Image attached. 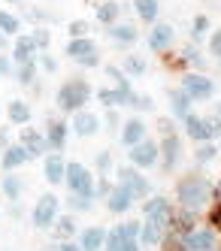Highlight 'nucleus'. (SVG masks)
Listing matches in <instances>:
<instances>
[{
    "label": "nucleus",
    "mask_w": 221,
    "mask_h": 251,
    "mask_svg": "<svg viewBox=\"0 0 221 251\" xmlns=\"http://www.w3.org/2000/svg\"><path fill=\"white\" fill-rule=\"evenodd\" d=\"M115 178H118L115 185H121L127 194L134 197V200H145V197L152 194V185H149V178H145V176H142L137 167H131V164H127V167H118Z\"/></svg>",
    "instance_id": "5"
},
{
    "label": "nucleus",
    "mask_w": 221,
    "mask_h": 251,
    "mask_svg": "<svg viewBox=\"0 0 221 251\" xmlns=\"http://www.w3.org/2000/svg\"><path fill=\"white\" fill-rule=\"evenodd\" d=\"M215 251H221V245H218V248H215Z\"/></svg>",
    "instance_id": "62"
},
{
    "label": "nucleus",
    "mask_w": 221,
    "mask_h": 251,
    "mask_svg": "<svg viewBox=\"0 0 221 251\" xmlns=\"http://www.w3.org/2000/svg\"><path fill=\"white\" fill-rule=\"evenodd\" d=\"M167 100H170V118H182V121H185V118L194 112V100L182 91V88L167 91Z\"/></svg>",
    "instance_id": "18"
},
{
    "label": "nucleus",
    "mask_w": 221,
    "mask_h": 251,
    "mask_svg": "<svg viewBox=\"0 0 221 251\" xmlns=\"http://www.w3.org/2000/svg\"><path fill=\"white\" fill-rule=\"evenodd\" d=\"M221 245V233L209 224H197L191 233H185V251H215Z\"/></svg>",
    "instance_id": "8"
},
{
    "label": "nucleus",
    "mask_w": 221,
    "mask_h": 251,
    "mask_svg": "<svg viewBox=\"0 0 221 251\" xmlns=\"http://www.w3.org/2000/svg\"><path fill=\"white\" fill-rule=\"evenodd\" d=\"M94 97V88L88 85L85 76H70L67 82H61L58 94H55V106H58L61 115H73L88 106V100Z\"/></svg>",
    "instance_id": "2"
},
{
    "label": "nucleus",
    "mask_w": 221,
    "mask_h": 251,
    "mask_svg": "<svg viewBox=\"0 0 221 251\" xmlns=\"http://www.w3.org/2000/svg\"><path fill=\"white\" fill-rule=\"evenodd\" d=\"M124 251H142V245H139V242H127Z\"/></svg>",
    "instance_id": "56"
},
{
    "label": "nucleus",
    "mask_w": 221,
    "mask_h": 251,
    "mask_svg": "<svg viewBox=\"0 0 221 251\" xmlns=\"http://www.w3.org/2000/svg\"><path fill=\"white\" fill-rule=\"evenodd\" d=\"M43 173L49 178V185H64V173H67V160L55 151V154H46L43 157Z\"/></svg>",
    "instance_id": "22"
},
{
    "label": "nucleus",
    "mask_w": 221,
    "mask_h": 251,
    "mask_svg": "<svg viewBox=\"0 0 221 251\" xmlns=\"http://www.w3.org/2000/svg\"><path fill=\"white\" fill-rule=\"evenodd\" d=\"M103 203H106V209L112 212V215H127V212L134 209V203H137V200H134V197L127 194L121 185H115V188H112V194H109Z\"/></svg>",
    "instance_id": "21"
},
{
    "label": "nucleus",
    "mask_w": 221,
    "mask_h": 251,
    "mask_svg": "<svg viewBox=\"0 0 221 251\" xmlns=\"http://www.w3.org/2000/svg\"><path fill=\"white\" fill-rule=\"evenodd\" d=\"M0 191H3L6 200H18V197L25 194V178L18 176V173H3V178H0Z\"/></svg>",
    "instance_id": "29"
},
{
    "label": "nucleus",
    "mask_w": 221,
    "mask_h": 251,
    "mask_svg": "<svg viewBox=\"0 0 221 251\" xmlns=\"http://www.w3.org/2000/svg\"><path fill=\"white\" fill-rule=\"evenodd\" d=\"M94 15H97V25L112 27V25L121 22V3H118V0H100L97 9H94Z\"/></svg>",
    "instance_id": "26"
},
{
    "label": "nucleus",
    "mask_w": 221,
    "mask_h": 251,
    "mask_svg": "<svg viewBox=\"0 0 221 251\" xmlns=\"http://www.w3.org/2000/svg\"><path fill=\"white\" fill-rule=\"evenodd\" d=\"M103 70H106V76L115 82V88H118V91H127V94H134V88H131V79H127V76L121 73V67H115V64H106Z\"/></svg>",
    "instance_id": "37"
},
{
    "label": "nucleus",
    "mask_w": 221,
    "mask_h": 251,
    "mask_svg": "<svg viewBox=\"0 0 221 251\" xmlns=\"http://www.w3.org/2000/svg\"><path fill=\"white\" fill-rule=\"evenodd\" d=\"M103 127V118L97 112H88V109H79L70 115V133L79 136V139H91L94 133H100Z\"/></svg>",
    "instance_id": "11"
},
{
    "label": "nucleus",
    "mask_w": 221,
    "mask_h": 251,
    "mask_svg": "<svg viewBox=\"0 0 221 251\" xmlns=\"http://www.w3.org/2000/svg\"><path fill=\"white\" fill-rule=\"evenodd\" d=\"M161 251H185V236L176 230H167V236H164V242L158 245Z\"/></svg>",
    "instance_id": "41"
},
{
    "label": "nucleus",
    "mask_w": 221,
    "mask_h": 251,
    "mask_svg": "<svg viewBox=\"0 0 221 251\" xmlns=\"http://www.w3.org/2000/svg\"><path fill=\"white\" fill-rule=\"evenodd\" d=\"M173 212H176V203H170L164 194H149V197L142 200V218L161 221L164 227H170V221H173Z\"/></svg>",
    "instance_id": "10"
},
{
    "label": "nucleus",
    "mask_w": 221,
    "mask_h": 251,
    "mask_svg": "<svg viewBox=\"0 0 221 251\" xmlns=\"http://www.w3.org/2000/svg\"><path fill=\"white\" fill-rule=\"evenodd\" d=\"M58 209H61V200L55 194H43L40 200L33 203V212H30V221L36 230H49L55 221H58Z\"/></svg>",
    "instance_id": "7"
},
{
    "label": "nucleus",
    "mask_w": 221,
    "mask_h": 251,
    "mask_svg": "<svg viewBox=\"0 0 221 251\" xmlns=\"http://www.w3.org/2000/svg\"><path fill=\"white\" fill-rule=\"evenodd\" d=\"M28 160H30V154L18 146V142H9V146L3 149V154H0V170H3V173H15L18 167H25Z\"/></svg>",
    "instance_id": "17"
},
{
    "label": "nucleus",
    "mask_w": 221,
    "mask_h": 251,
    "mask_svg": "<svg viewBox=\"0 0 221 251\" xmlns=\"http://www.w3.org/2000/svg\"><path fill=\"white\" fill-rule=\"evenodd\" d=\"M203 121H206L209 136H212V139H221V115H218V112H212V115H203Z\"/></svg>",
    "instance_id": "47"
},
{
    "label": "nucleus",
    "mask_w": 221,
    "mask_h": 251,
    "mask_svg": "<svg viewBox=\"0 0 221 251\" xmlns=\"http://www.w3.org/2000/svg\"><path fill=\"white\" fill-rule=\"evenodd\" d=\"M145 46H149L155 55H167V51L176 46V27L170 22H155L152 30L145 33Z\"/></svg>",
    "instance_id": "9"
},
{
    "label": "nucleus",
    "mask_w": 221,
    "mask_h": 251,
    "mask_svg": "<svg viewBox=\"0 0 221 251\" xmlns=\"http://www.w3.org/2000/svg\"><path fill=\"white\" fill-rule=\"evenodd\" d=\"M67 33H70V40H82V37H91V22H88V19H76V22H70Z\"/></svg>",
    "instance_id": "42"
},
{
    "label": "nucleus",
    "mask_w": 221,
    "mask_h": 251,
    "mask_svg": "<svg viewBox=\"0 0 221 251\" xmlns=\"http://www.w3.org/2000/svg\"><path fill=\"white\" fill-rule=\"evenodd\" d=\"M124 245H127V242L118 236L115 230H109V233H106V245H103V251H124Z\"/></svg>",
    "instance_id": "51"
},
{
    "label": "nucleus",
    "mask_w": 221,
    "mask_h": 251,
    "mask_svg": "<svg viewBox=\"0 0 221 251\" xmlns=\"http://www.w3.org/2000/svg\"><path fill=\"white\" fill-rule=\"evenodd\" d=\"M145 70H149V64H145V58L142 55H124L121 58V73L124 76H134V79H139V76H145Z\"/></svg>",
    "instance_id": "33"
},
{
    "label": "nucleus",
    "mask_w": 221,
    "mask_h": 251,
    "mask_svg": "<svg viewBox=\"0 0 221 251\" xmlns=\"http://www.w3.org/2000/svg\"><path fill=\"white\" fill-rule=\"evenodd\" d=\"M215 112H218V115H221V100H218V106H215Z\"/></svg>",
    "instance_id": "60"
},
{
    "label": "nucleus",
    "mask_w": 221,
    "mask_h": 251,
    "mask_svg": "<svg viewBox=\"0 0 221 251\" xmlns=\"http://www.w3.org/2000/svg\"><path fill=\"white\" fill-rule=\"evenodd\" d=\"M18 146H22V149L30 154V160L46 157V154H49L46 133H43V130H36V127H30V124H25V127L18 130Z\"/></svg>",
    "instance_id": "12"
},
{
    "label": "nucleus",
    "mask_w": 221,
    "mask_h": 251,
    "mask_svg": "<svg viewBox=\"0 0 221 251\" xmlns=\"http://www.w3.org/2000/svg\"><path fill=\"white\" fill-rule=\"evenodd\" d=\"M61 251H82V248H79L76 242H73V239H70V242H61Z\"/></svg>",
    "instance_id": "55"
},
{
    "label": "nucleus",
    "mask_w": 221,
    "mask_h": 251,
    "mask_svg": "<svg viewBox=\"0 0 221 251\" xmlns=\"http://www.w3.org/2000/svg\"><path fill=\"white\" fill-rule=\"evenodd\" d=\"M36 46L30 40V33H18V37L12 40V64L22 67V64H36Z\"/></svg>",
    "instance_id": "15"
},
{
    "label": "nucleus",
    "mask_w": 221,
    "mask_h": 251,
    "mask_svg": "<svg viewBox=\"0 0 221 251\" xmlns=\"http://www.w3.org/2000/svg\"><path fill=\"white\" fill-rule=\"evenodd\" d=\"M155 127H158V133H161V136H173V133H179V130H176V121H173V118H167V115H161V118L155 121Z\"/></svg>",
    "instance_id": "50"
},
{
    "label": "nucleus",
    "mask_w": 221,
    "mask_h": 251,
    "mask_svg": "<svg viewBox=\"0 0 221 251\" xmlns=\"http://www.w3.org/2000/svg\"><path fill=\"white\" fill-rule=\"evenodd\" d=\"M139 227H142V221H121V224L112 227V230L118 233L124 242H139Z\"/></svg>",
    "instance_id": "38"
},
{
    "label": "nucleus",
    "mask_w": 221,
    "mask_h": 251,
    "mask_svg": "<svg viewBox=\"0 0 221 251\" xmlns=\"http://www.w3.org/2000/svg\"><path fill=\"white\" fill-rule=\"evenodd\" d=\"M215 157H218V146H215V142H200V146L194 149V164H197V167L212 164Z\"/></svg>",
    "instance_id": "35"
},
{
    "label": "nucleus",
    "mask_w": 221,
    "mask_h": 251,
    "mask_svg": "<svg viewBox=\"0 0 221 251\" xmlns=\"http://www.w3.org/2000/svg\"><path fill=\"white\" fill-rule=\"evenodd\" d=\"M97 100L106 106V109H118V106H127V103H131V94H127V91H118V88H100V91H97Z\"/></svg>",
    "instance_id": "31"
},
{
    "label": "nucleus",
    "mask_w": 221,
    "mask_h": 251,
    "mask_svg": "<svg viewBox=\"0 0 221 251\" xmlns=\"http://www.w3.org/2000/svg\"><path fill=\"white\" fill-rule=\"evenodd\" d=\"M18 30H22V19L12 15L9 9H0V33L9 40V37H18Z\"/></svg>",
    "instance_id": "34"
},
{
    "label": "nucleus",
    "mask_w": 221,
    "mask_h": 251,
    "mask_svg": "<svg viewBox=\"0 0 221 251\" xmlns=\"http://www.w3.org/2000/svg\"><path fill=\"white\" fill-rule=\"evenodd\" d=\"M15 82L22 85V88H30L36 82V64H22V67H15Z\"/></svg>",
    "instance_id": "40"
},
{
    "label": "nucleus",
    "mask_w": 221,
    "mask_h": 251,
    "mask_svg": "<svg viewBox=\"0 0 221 251\" xmlns=\"http://www.w3.org/2000/svg\"><path fill=\"white\" fill-rule=\"evenodd\" d=\"M3 3H22V0H3Z\"/></svg>",
    "instance_id": "61"
},
{
    "label": "nucleus",
    "mask_w": 221,
    "mask_h": 251,
    "mask_svg": "<svg viewBox=\"0 0 221 251\" xmlns=\"http://www.w3.org/2000/svg\"><path fill=\"white\" fill-rule=\"evenodd\" d=\"M103 124L115 130V127H118V109H109V112H106V118H103Z\"/></svg>",
    "instance_id": "54"
},
{
    "label": "nucleus",
    "mask_w": 221,
    "mask_h": 251,
    "mask_svg": "<svg viewBox=\"0 0 221 251\" xmlns=\"http://www.w3.org/2000/svg\"><path fill=\"white\" fill-rule=\"evenodd\" d=\"M134 12L142 25H155L158 22V12H161V3L158 0H134Z\"/></svg>",
    "instance_id": "32"
},
{
    "label": "nucleus",
    "mask_w": 221,
    "mask_h": 251,
    "mask_svg": "<svg viewBox=\"0 0 221 251\" xmlns=\"http://www.w3.org/2000/svg\"><path fill=\"white\" fill-rule=\"evenodd\" d=\"M6 49V37H3V33H0V51H3Z\"/></svg>",
    "instance_id": "59"
},
{
    "label": "nucleus",
    "mask_w": 221,
    "mask_h": 251,
    "mask_svg": "<svg viewBox=\"0 0 221 251\" xmlns=\"http://www.w3.org/2000/svg\"><path fill=\"white\" fill-rule=\"evenodd\" d=\"M64 185H67V191H70V194L94 197V173H91L85 164H79V160H73V164H67Z\"/></svg>",
    "instance_id": "4"
},
{
    "label": "nucleus",
    "mask_w": 221,
    "mask_h": 251,
    "mask_svg": "<svg viewBox=\"0 0 221 251\" xmlns=\"http://www.w3.org/2000/svg\"><path fill=\"white\" fill-rule=\"evenodd\" d=\"M30 40H33L36 51H49V46H52V30H49V27H36V30L30 33Z\"/></svg>",
    "instance_id": "43"
},
{
    "label": "nucleus",
    "mask_w": 221,
    "mask_h": 251,
    "mask_svg": "<svg viewBox=\"0 0 221 251\" xmlns=\"http://www.w3.org/2000/svg\"><path fill=\"white\" fill-rule=\"evenodd\" d=\"M52 230H55V239H58V242H70L73 236H76V230H79V224H76V215H73V212H67V215H58V221L52 224Z\"/></svg>",
    "instance_id": "28"
},
{
    "label": "nucleus",
    "mask_w": 221,
    "mask_h": 251,
    "mask_svg": "<svg viewBox=\"0 0 221 251\" xmlns=\"http://www.w3.org/2000/svg\"><path fill=\"white\" fill-rule=\"evenodd\" d=\"M43 251H61V242H58V245H46Z\"/></svg>",
    "instance_id": "58"
},
{
    "label": "nucleus",
    "mask_w": 221,
    "mask_h": 251,
    "mask_svg": "<svg viewBox=\"0 0 221 251\" xmlns=\"http://www.w3.org/2000/svg\"><path fill=\"white\" fill-rule=\"evenodd\" d=\"M79 67L82 70H97L100 67V51H94V55H88L85 61H79Z\"/></svg>",
    "instance_id": "53"
},
{
    "label": "nucleus",
    "mask_w": 221,
    "mask_h": 251,
    "mask_svg": "<svg viewBox=\"0 0 221 251\" xmlns=\"http://www.w3.org/2000/svg\"><path fill=\"white\" fill-rule=\"evenodd\" d=\"M182 91H185L194 103H206L215 97V82L206 76V73H194V70H188V73H182Z\"/></svg>",
    "instance_id": "3"
},
{
    "label": "nucleus",
    "mask_w": 221,
    "mask_h": 251,
    "mask_svg": "<svg viewBox=\"0 0 221 251\" xmlns=\"http://www.w3.org/2000/svg\"><path fill=\"white\" fill-rule=\"evenodd\" d=\"M200 224V212H191V209H182V206H176V212H173V221H170V230H176V233H191L194 227Z\"/></svg>",
    "instance_id": "25"
},
{
    "label": "nucleus",
    "mask_w": 221,
    "mask_h": 251,
    "mask_svg": "<svg viewBox=\"0 0 221 251\" xmlns=\"http://www.w3.org/2000/svg\"><path fill=\"white\" fill-rule=\"evenodd\" d=\"M170 227H164L161 221H152V218H142V227H139V245H161L164 236H167Z\"/></svg>",
    "instance_id": "24"
},
{
    "label": "nucleus",
    "mask_w": 221,
    "mask_h": 251,
    "mask_svg": "<svg viewBox=\"0 0 221 251\" xmlns=\"http://www.w3.org/2000/svg\"><path fill=\"white\" fill-rule=\"evenodd\" d=\"M127 160H131V167H137L139 173L158 167L161 164V146H158V139H142L139 146L127 149Z\"/></svg>",
    "instance_id": "6"
},
{
    "label": "nucleus",
    "mask_w": 221,
    "mask_h": 251,
    "mask_svg": "<svg viewBox=\"0 0 221 251\" xmlns=\"http://www.w3.org/2000/svg\"><path fill=\"white\" fill-rule=\"evenodd\" d=\"M127 106H131V109H137V112H152V109H155V100H152L149 94H137V91H134Z\"/></svg>",
    "instance_id": "44"
},
{
    "label": "nucleus",
    "mask_w": 221,
    "mask_h": 251,
    "mask_svg": "<svg viewBox=\"0 0 221 251\" xmlns=\"http://www.w3.org/2000/svg\"><path fill=\"white\" fill-rule=\"evenodd\" d=\"M145 133H149V127H145V121H142L139 115L127 118V121L121 124V146H124V149H134V146H139L142 139H149Z\"/></svg>",
    "instance_id": "16"
},
{
    "label": "nucleus",
    "mask_w": 221,
    "mask_h": 251,
    "mask_svg": "<svg viewBox=\"0 0 221 251\" xmlns=\"http://www.w3.org/2000/svg\"><path fill=\"white\" fill-rule=\"evenodd\" d=\"M43 133H46L49 149L61 154V151L67 149V139H70V121H64V118H49Z\"/></svg>",
    "instance_id": "13"
},
{
    "label": "nucleus",
    "mask_w": 221,
    "mask_h": 251,
    "mask_svg": "<svg viewBox=\"0 0 221 251\" xmlns=\"http://www.w3.org/2000/svg\"><path fill=\"white\" fill-rule=\"evenodd\" d=\"M115 182H109V176H97L94 178V200H106L109 194H112Z\"/></svg>",
    "instance_id": "45"
},
{
    "label": "nucleus",
    "mask_w": 221,
    "mask_h": 251,
    "mask_svg": "<svg viewBox=\"0 0 221 251\" xmlns=\"http://www.w3.org/2000/svg\"><path fill=\"white\" fill-rule=\"evenodd\" d=\"M94 167H97V176H106L109 167H112V154H109V151H97L94 154Z\"/></svg>",
    "instance_id": "48"
},
{
    "label": "nucleus",
    "mask_w": 221,
    "mask_h": 251,
    "mask_svg": "<svg viewBox=\"0 0 221 251\" xmlns=\"http://www.w3.org/2000/svg\"><path fill=\"white\" fill-rule=\"evenodd\" d=\"M70 212L73 215H88L91 209H94V197H85V194H70Z\"/></svg>",
    "instance_id": "36"
},
{
    "label": "nucleus",
    "mask_w": 221,
    "mask_h": 251,
    "mask_svg": "<svg viewBox=\"0 0 221 251\" xmlns=\"http://www.w3.org/2000/svg\"><path fill=\"white\" fill-rule=\"evenodd\" d=\"M106 227H100V224H94V227H85L82 230V236H79V248L82 251H103V245H106Z\"/></svg>",
    "instance_id": "23"
},
{
    "label": "nucleus",
    "mask_w": 221,
    "mask_h": 251,
    "mask_svg": "<svg viewBox=\"0 0 221 251\" xmlns=\"http://www.w3.org/2000/svg\"><path fill=\"white\" fill-rule=\"evenodd\" d=\"M94 51H100V49H97V43L91 40V37H82V40H67L64 55H67L73 64H79V61H85L88 55H94Z\"/></svg>",
    "instance_id": "20"
},
{
    "label": "nucleus",
    "mask_w": 221,
    "mask_h": 251,
    "mask_svg": "<svg viewBox=\"0 0 221 251\" xmlns=\"http://www.w3.org/2000/svg\"><path fill=\"white\" fill-rule=\"evenodd\" d=\"M15 73V64H12V58H6L3 51H0V79L3 76H12Z\"/></svg>",
    "instance_id": "52"
},
{
    "label": "nucleus",
    "mask_w": 221,
    "mask_h": 251,
    "mask_svg": "<svg viewBox=\"0 0 221 251\" xmlns=\"http://www.w3.org/2000/svg\"><path fill=\"white\" fill-rule=\"evenodd\" d=\"M218 149H221V142H218Z\"/></svg>",
    "instance_id": "63"
},
{
    "label": "nucleus",
    "mask_w": 221,
    "mask_h": 251,
    "mask_svg": "<svg viewBox=\"0 0 221 251\" xmlns=\"http://www.w3.org/2000/svg\"><path fill=\"white\" fill-rule=\"evenodd\" d=\"M185 136L194 142V146H200V142H212V136H209V130H206V121H203V115H188L185 118Z\"/></svg>",
    "instance_id": "27"
},
{
    "label": "nucleus",
    "mask_w": 221,
    "mask_h": 251,
    "mask_svg": "<svg viewBox=\"0 0 221 251\" xmlns=\"http://www.w3.org/2000/svg\"><path fill=\"white\" fill-rule=\"evenodd\" d=\"M215 185V203H221V178H218V182H212Z\"/></svg>",
    "instance_id": "57"
},
{
    "label": "nucleus",
    "mask_w": 221,
    "mask_h": 251,
    "mask_svg": "<svg viewBox=\"0 0 221 251\" xmlns=\"http://www.w3.org/2000/svg\"><path fill=\"white\" fill-rule=\"evenodd\" d=\"M215 203V185L203 173H188L176 182V206L203 215Z\"/></svg>",
    "instance_id": "1"
},
{
    "label": "nucleus",
    "mask_w": 221,
    "mask_h": 251,
    "mask_svg": "<svg viewBox=\"0 0 221 251\" xmlns=\"http://www.w3.org/2000/svg\"><path fill=\"white\" fill-rule=\"evenodd\" d=\"M209 30H212V22H209V15H206V12L194 15V25H191V40H194V43H200V40H203Z\"/></svg>",
    "instance_id": "39"
},
{
    "label": "nucleus",
    "mask_w": 221,
    "mask_h": 251,
    "mask_svg": "<svg viewBox=\"0 0 221 251\" xmlns=\"http://www.w3.org/2000/svg\"><path fill=\"white\" fill-rule=\"evenodd\" d=\"M161 167L164 170H176L179 167V160H182V136L173 133V136H161Z\"/></svg>",
    "instance_id": "14"
},
{
    "label": "nucleus",
    "mask_w": 221,
    "mask_h": 251,
    "mask_svg": "<svg viewBox=\"0 0 221 251\" xmlns=\"http://www.w3.org/2000/svg\"><path fill=\"white\" fill-rule=\"evenodd\" d=\"M106 37L112 40L115 46H134V43H139V30H137V25H127V22H118V25H112V27H106Z\"/></svg>",
    "instance_id": "19"
},
{
    "label": "nucleus",
    "mask_w": 221,
    "mask_h": 251,
    "mask_svg": "<svg viewBox=\"0 0 221 251\" xmlns=\"http://www.w3.org/2000/svg\"><path fill=\"white\" fill-rule=\"evenodd\" d=\"M36 64H40L43 73H58V61H55L49 51H40V55H36Z\"/></svg>",
    "instance_id": "49"
},
{
    "label": "nucleus",
    "mask_w": 221,
    "mask_h": 251,
    "mask_svg": "<svg viewBox=\"0 0 221 251\" xmlns=\"http://www.w3.org/2000/svg\"><path fill=\"white\" fill-rule=\"evenodd\" d=\"M206 49H209V55H212V58L221 64V27L209 33V43H206Z\"/></svg>",
    "instance_id": "46"
},
{
    "label": "nucleus",
    "mask_w": 221,
    "mask_h": 251,
    "mask_svg": "<svg viewBox=\"0 0 221 251\" xmlns=\"http://www.w3.org/2000/svg\"><path fill=\"white\" fill-rule=\"evenodd\" d=\"M6 118H9V124L25 127V124H30L33 112H30V106H28L25 100H9V106H6Z\"/></svg>",
    "instance_id": "30"
}]
</instances>
